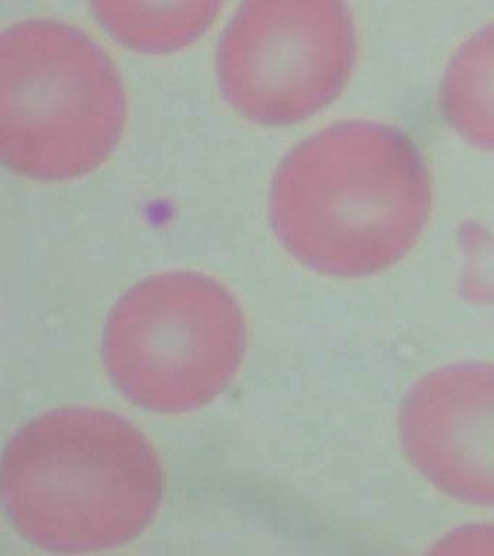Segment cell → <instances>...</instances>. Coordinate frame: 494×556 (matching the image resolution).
<instances>
[{
    "mask_svg": "<svg viewBox=\"0 0 494 556\" xmlns=\"http://www.w3.org/2000/svg\"><path fill=\"white\" fill-rule=\"evenodd\" d=\"M244 312L218 280L192 271L138 282L107 317L103 358L111 380L145 410L180 415L218 399L246 350Z\"/></svg>",
    "mask_w": 494,
    "mask_h": 556,
    "instance_id": "4",
    "label": "cell"
},
{
    "mask_svg": "<svg viewBox=\"0 0 494 556\" xmlns=\"http://www.w3.org/2000/svg\"><path fill=\"white\" fill-rule=\"evenodd\" d=\"M440 103L459 138L494 152V22L466 39L451 59Z\"/></svg>",
    "mask_w": 494,
    "mask_h": 556,
    "instance_id": "8",
    "label": "cell"
},
{
    "mask_svg": "<svg viewBox=\"0 0 494 556\" xmlns=\"http://www.w3.org/2000/svg\"><path fill=\"white\" fill-rule=\"evenodd\" d=\"M403 450L438 490L494 507V365H451L428 374L398 415Z\"/></svg>",
    "mask_w": 494,
    "mask_h": 556,
    "instance_id": "6",
    "label": "cell"
},
{
    "mask_svg": "<svg viewBox=\"0 0 494 556\" xmlns=\"http://www.w3.org/2000/svg\"><path fill=\"white\" fill-rule=\"evenodd\" d=\"M225 0H89L103 29L141 54L185 50L206 34Z\"/></svg>",
    "mask_w": 494,
    "mask_h": 556,
    "instance_id": "7",
    "label": "cell"
},
{
    "mask_svg": "<svg viewBox=\"0 0 494 556\" xmlns=\"http://www.w3.org/2000/svg\"><path fill=\"white\" fill-rule=\"evenodd\" d=\"M127 98L106 52L63 22H20L0 42V154L34 180L101 167L123 138Z\"/></svg>",
    "mask_w": 494,
    "mask_h": 556,
    "instance_id": "3",
    "label": "cell"
},
{
    "mask_svg": "<svg viewBox=\"0 0 494 556\" xmlns=\"http://www.w3.org/2000/svg\"><path fill=\"white\" fill-rule=\"evenodd\" d=\"M355 59L345 0H244L219 43L218 80L245 121L293 125L344 91Z\"/></svg>",
    "mask_w": 494,
    "mask_h": 556,
    "instance_id": "5",
    "label": "cell"
},
{
    "mask_svg": "<svg viewBox=\"0 0 494 556\" xmlns=\"http://www.w3.org/2000/svg\"><path fill=\"white\" fill-rule=\"evenodd\" d=\"M162 460L132 421L66 407L28 421L8 443L2 494L12 526L51 552H97L144 533L163 498Z\"/></svg>",
    "mask_w": 494,
    "mask_h": 556,
    "instance_id": "2",
    "label": "cell"
},
{
    "mask_svg": "<svg viewBox=\"0 0 494 556\" xmlns=\"http://www.w3.org/2000/svg\"><path fill=\"white\" fill-rule=\"evenodd\" d=\"M432 200L431 173L409 135L377 122H344L286 156L273 181L270 219L299 263L358 278L414 250Z\"/></svg>",
    "mask_w": 494,
    "mask_h": 556,
    "instance_id": "1",
    "label": "cell"
}]
</instances>
